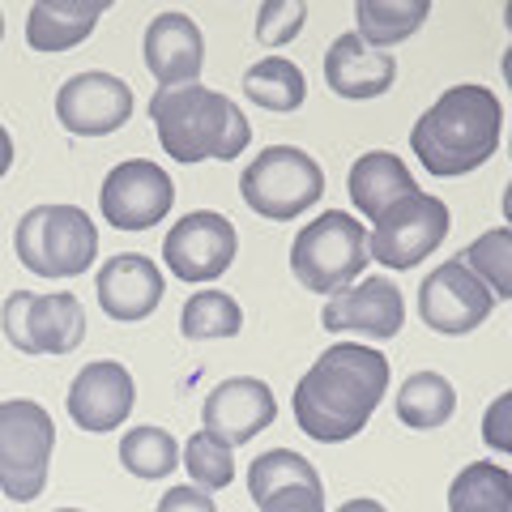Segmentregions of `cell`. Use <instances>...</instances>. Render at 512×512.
<instances>
[{"label":"cell","mask_w":512,"mask_h":512,"mask_svg":"<svg viewBox=\"0 0 512 512\" xmlns=\"http://www.w3.org/2000/svg\"><path fill=\"white\" fill-rule=\"evenodd\" d=\"M244 94L265 111H299L303 99H308V82H303L299 64L269 56L244 73Z\"/></svg>","instance_id":"25"},{"label":"cell","mask_w":512,"mask_h":512,"mask_svg":"<svg viewBox=\"0 0 512 512\" xmlns=\"http://www.w3.org/2000/svg\"><path fill=\"white\" fill-rule=\"evenodd\" d=\"M491 312H495V295L457 261V256L453 261H444L440 269H431V274L423 278V286H419L423 325L444 333V338L474 333Z\"/></svg>","instance_id":"12"},{"label":"cell","mask_w":512,"mask_h":512,"mask_svg":"<svg viewBox=\"0 0 512 512\" xmlns=\"http://www.w3.org/2000/svg\"><path fill=\"white\" fill-rule=\"evenodd\" d=\"M244 329V312L227 291H201L184 303L180 312V333L188 342H218V338H235Z\"/></svg>","instance_id":"27"},{"label":"cell","mask_w":512,"mask_h":512,"mask_svg":"<svg viewBox=\"0 0 512 512\" xmlns=\"http://www.w3.org/2000/svg\"><path fill=\"white\" fill-rule=\"evenodd\" d=\"M504 133V103L487 86H453L431 103L410 133L414 158L431 175H470L495 158Z\"/></svg>","instance_id":"2"},{"label":"cell","mask_w":512,"mask_h":512,"mask_svg":"<svg viewBox=\"0 0 512 512\" xmlns=\"http://www.w3.org/2000/svg\"><path fill=\"white\" fill-rule=\"evenodd\" d=\"M320 325L329 333H359V338L372 342H389L406 325V299L393 286V278L372 274L363 282L342 286L329 299V308L320 312Z\"/></svg>","instance_id":"13"},{"label":"cell","mask_w":512,"mask_h":512,"mask_svg":"<svg viewBox=\"0 0 512 512\" xmlns=\"http://www.w3.org/2000/svg\"><path fill=\"white\" fill-rule=\"evenodd\" d=\"M303 22H308V5L303 0H265L256 9V43H265V47L291 43L303 30Z\"/></svg>","instance_id":"31"},{"label":"cell","mask_w":512,"mask_h":512,"mask_svg":"<svg viewBox=\"0 0 512 512\" xmlns=\"http://www.w3.org/2000/svg\"><path fill=\"white\" fill-rule=\"evenodd\" d=\"M393 82H397V60L389 52L367 47L359 35H338L325 52V86L338 99H350V103L380 99Z\"/></svg>","instance_id":"19"},{"label":"cell","mask_w":512,"mask_h":512,"mask_svg":"<svg viewBox=\"0 0 512 512\" xmlns=\"http://www.w3.org/2000/svg\"><path fill=\"white\" fill-rule=\"evenodd\" d=\"M60 512H82V508H60Z\"/></svg>","instance_id":"38"},{"label":"cell","mask_w":512,"mask_h":512,"mask_svg":"<svg viewBox=\"0 0 512 512\" xmlns=\"http://www.w3.org/2000/svg\"><path fill=\"white\" fill-rule=\"evenodd\" d=\"M56 448V423L39 402H0V491L18 504L39 500Z\"/></svg>","instance_id":"6"},{"label":"cell","mask_w":512,"mask_h":512,"mask_svg":"<svg viewBox=\"0 0 512 512\" xmlns=\"http://www.w3.org/2000/svg\"><path fill=\"white\" fill-rule=\"evenodd\" d=\"M389 393V359L359 342H333L295 384V423L320 444L359 436Z\"/></svg>","instance_id":"1"},{"label":"cell","mask_w":512,"mask_h":512,"mask_svg":"<svg viewBox=\"0 0 512 512\" xmlns=\"http://www.w3.org/2000/svg\"><path fill=\"white\" fill-rule=\"evenodd\" d=\"M175 205L171 175L150 158H128L111 167L99 188V210L116 231H150Z\"/></svg>","instance_id":"10"},{"label":"cell","mask_w":512,"mask_h":512,"mask_svg":"<svg viewBox=\"0 0 512 512\" xmlns=\"http://www.w3.org/2000/svg\"><path fill=\"white\" fill-rule=\"evenodd\" d=\"M133 402H137V384H133V376H128V367L116 363V359L86 363L69 384L73 423L82 431H94V436L116 431L128 414H133Z\"/></svg>","instance_id":"15"},{"label":"cell","mask_w":512,"mask_h":512,"mask_svg":"<svg viewBox=\"0 0 512 512\" xmlns=\"http://www.w3.org/2000/svg\"><path fill=\"white\" fill-rule=\"evenodd\" d=\"M346 188H350V201L359 205V214H367L372 222H380L393 205H402V201H410V197H419L423 192L419 180L410 175V167L389 150L359 154L355 163H350Z\"/></svg>","instance_id":"20"},{"label":"cell","mask_w":512,"mask_h":512,"mask_svg":"<svg viewBox=\"0 0 512 512\" xmlns=\"http://www.w3.org/2000/svg\"><path fill=\"white\" fill-rule=\"evenodd\" d=\"M158 512H218L210 491L201 487H171L163 500H158Z\"/></svg>","instance_id":"34"},{"label":"cell","mask_w":512,"mask_h":512,"mask_svg":"<svg viewBox=\"0 0 512 512\" xmlns=\"http://www.w3.org/2000/svg\"><path fill=\"white\" fill-rule=\"evenodd\" d=\"M18 261L39 278H77L99 256V231L82 205H35L13 235Z\"/></svg>","instance_id":"4"},{"label":"cell","mask_w":512,"mask_h":512,"mask_svg":"<svg viewBox=\"0 0 512 512\" xmlns=\"http://www.w3.org/2000/svg\"><path fill=\"white\" fill-rule=\"evenodd\" d=\"M239 252V231L227 214L197 210L180 218L163 239V261L180 282H214L231 269Z\"/></svg>","instance_id":"11"},{"label":"cell","mask_w":512,"mask_h":512,"mask_svg":"<svg viewBox=\"0 0 512 512\" xmlns=\"http://www.w3.org/2000/svg\"><path fill=\"white\" fill-rule=\"evenodd\" d=\"M0 35H5V13H0Z\"/></svg>","instance_id":"37"},{"label":"cell","mask_w":512,"mask_h":512,"mask_svg":"<svg viewBox=\"0 0 512 512\" xmlns=\"http://www.w3.org/2000/svg\"><path fill=\"white\" fill-rule=\"evenodd\" d=\"M163 269L141 252H120L99 269V303L111 320H146L163 303Z\"/></svg>","instance_id":"18"},{"label":"cell","mask_w":512,"mask_h":512,"mask_svg":"<svg viewBox=\"0 0 512 512\" xmlns=\"http://www.w3.org/2000/svg\"><path fill=\"white\" fill-rule=\"evenodd\" d=\"M180 461L192 478V487H201V491H222V487H231V478H235V448L214 440L210 431L188 436Z\"/></svg>","instance_id":"30"},{"label":"cell","mask_w":512,"mask_h":512,"mask_svg":"<svg viewBox=\"0 0 512 512\" xmlns=\"http://www.w3.org/2000/svg\"><path fill=\"white\" fill-rule=\"evenodd\" d=\"M239 192L252 214L269 222H291L325 197V171L299 146H269L239 175Z\"/></svg>","instance_id":"7"},{"label":"cell","mask_w":512,"mask_h":512,"mask_svg":"<svg viewBox=\"0 0 512 512\" xmlns=\"http://www.w3.org/2000/svg\"><path fill=\"white\" fill-rule=\"evenodd\" d=\"M201 419H205V431L227 448L248 444L252 436H261V431L278 419L274 389L256 376H231L205 397Z\"/></svg>","instance_id":"16"},{"label":"cell","mask_w":512,"mask_h":512,"mask_svg":"<svg viewBox=\"0 0 512 512\" xmlns=\"http://www.w3.org/2000/svg\"><path fill=\"white\" fill-rule=\"evenodd\" d=\"M9 167H13V137L5 133V124H0V180H5Z\"/></svg>","instance_id":"35"},{"label":"cell","mask_w":512,"mask_h":512,"mask_svg":"<svg viewBox=\"0 0 512 512\" xmlns=\"http://www.w3.org/2000/svg\"><path fill=\"white\" fill-rule=\"evenodd\" d=\"M457 410V393L440 372H414L402 389H397V419L414 431L444 427Z\"/></svg>","instance_id":"23"},{"label":"cell","mask_w":512,"mask_h":512,"mask_svg":"<svg viewBox=\"0 0 512 512\" xmlns=\"http://www.w3.org/2000/svg\"><path fill=\"white\" fill-rule=\"evenodd\" d=\"M338 512H384V504H376V500H346Z\"/></svg>","instance_id":"36"},{"label":"cell","mask_w":512,"mask_h":512,"mask_svg":"<svg viewBox=\"0 0 512 512\" xmlns=\"http://www.w3.org/2000/svg\"><path fill=\"white\" fill-rule=\"evenodd\" d=\"M103 5H64V0H39L26 18V43L35 52H69L86 43L99 26Z\"/></svg>","instance_id":"21"},{"label":"cell","mask_w":512,"mask_h":512,"mask_svg":"<svg viewBox=\"0 0 512 512\" xmlns=\"http://www.w3.org/2000/svg\"><path fill=\"white\" fill-rule=\"evenodd\" d=\"M282 487H320V474L308 457L291 453V448H274V453H261L248 466V491L252 500L261 504L265 495H274Z\"/></svg>","instance_id":"28"},{"label":"cell","mask_w":512,"mask_h":512,"mask_svg":"<svg viewBox=\"0 0 512 512\" xmlns=\"http://www.w3.org/2000/svg\"><path fill=\"white\" fill-rule=\"evenodd\" d=\"M261 512H325V483L320 487H282L274 495H265Z\"/></svg>","instance_id":"32"},{"label":"cell","mask_w":512,"mask_h":512,"mask_svg":"<svg viewBox=\"0 0 512 512\" xmlns=\"http://www.w3.org/2000/svg\"><path fill=\"white\" fill-rule=\"evenodd\" d=\"M431 5L427 0H359L355 5V35L376 47V52H384V47L402 43L410 39L414 30H419L427 22Z\"/></svg>","instance_id":"22"},{"label":"cell","mask_w":512,"mask_h":512,"mask_svg":"<svg viewBox=\"0 0 512 512\" xmlns=\"http://www.w3.org/2000/svg\"><path fill=\"white\" fill-rule=\"evenodd\" d=\"M0 320H5V338L22 355H69L86 338V312L69 291L56 295L13 291L5 299Z\"/></svg>","instance_id":"8"},{"label":"cell","mask_w":512,"mask_h":512,"mask_svg":"<svg viewBox=\"0 0 512 512\" xmlns=\"http://www.w3.org/2000/svg\"><path fill=\"white\" fill-rule=\"evenodd\" d=\"M457 261L466 265L495 299H508L512 295V231L508 227L487 231L483 239H474V244L461 252Z\"/></svg>","instance_id":"29"},{"label":"cell","mask_w":512,"mask_h":512,"mask_svg":"<svg viewBox=\"0 0 512 512\" xmlns=\"http://www.w3.org/2000/svg\"><path fill=\"white\" fill-rule=\"evenodd\" d=\"M448 222H453L448 218V205L440 197L419 192V197L393 205V210L376 222V231L367 235V256L380 261L384 269H393V274L414 269L444 244Z\"/></svg>","instance_id":"9"},{"label":"cell","mask_w":512,"mask_h":512,"mask_svg":"<svg viewBox=\"0 0 512 512\" xmlns=\"http://www.w3.org/2000/svg\"><path fill=\"white\" fill-rule=\"evenodd\" d=\"M56 116L77 137H107L133 116V90L116 73H77L56 94Z\"/></svg>","instance_id":"14"},{"label":"cell","mask_w":512,"mask_h":512,"mask_svg":"<svg viewBox=\"0 0 512 512\" xmlns=\"http://www.w3.org/2000/svg\"><path fill=\"white\" fill-rule=\"evenodd\" d=\"M205 64V35L201 26L180 9H167L146 26V69L158 90L192 86Z\"/></svg>","instance_id":"17"},{"label":"cell","mask_w":512,"mask_h":512,"mask_svg":"<svg viewBox=\"0 0 512 512\" xmlns=\"http://www.w3.org/2000/svg\"><path fill=\"white\" fill-rule=\"evenodd\" d=\"M448 512H512V474L495 461H474L448 487Z\"/></svg>","instance_id":"24"},{"label":"cell","mask_w":512,"mask_h":512,"mask_svg":"<svg viewBox=\"0 0 512 512\" xmlns=\"http://www.w3.org/2000/svg\"><path fill=\"white\" fill-rule=\"evenodd\" d=\"M483 440L495 448V453H512V393H500L487 406L483 419Z\"/></svg>","instance_id":"33"},{"label":"cell","mask_w":512,"mask_h":512,"mask_svg":"<svg viewBox=\"0 0 512 512\" xmlns=\"http://www.w3.org/2000/svg\"><path fill=\"white\" fill-rule=\"evenodd\" d=\"M120 466L133 478H167L180 466V444L163 427H133L120 440Z\"/></svg>","instance_id":"26"},{"label":"cell","mask_w":512,"mask_h":512,"mask_svg":"<svg viewBox=\"0 0 512 512\" xmlns=\"http://www.w3.org/2000/svg\"><path fill=\"white\" fill-rule=\"evenodd\" d=\"M150 120L158 128V141L175 163H210L222 158L231 163L248 150L252 128L248 116L239 111L227 94L192 82L175 90H158L150 99Z\"/></svg>","instance_id":"3"},{"label":"cell","mask_w":512,"mask_h":512,"mask_svg":"<svg viewBox=\"0 0 512 512\" xmlns=\"http://www.w3.org/2000/svg\"><path fill=\"white\" fill-rule=\"evenodd\" d=\"M367 261V231L346 210H325L291 244V269L312 295H338L342 286L359 282Z\"/></svg>","instance_id":"5"}]
</instances>
